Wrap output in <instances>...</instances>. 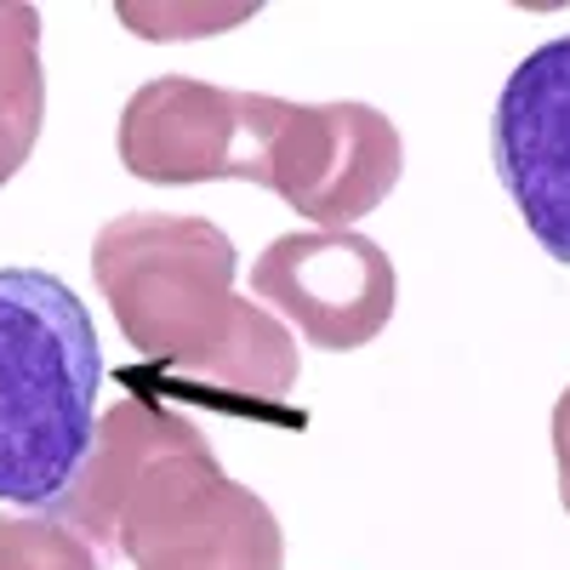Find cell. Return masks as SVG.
Listing matches in <instances>:
<instances>
[{"label":"cell","mask_w":570,"mask_h":570,"mask_svg":"<svg viewBox=\"0 0 570 570\" xmlns=\"http://www.w3.org/2000/svg\"><path fill=\"white\" fill-rule=\"evenodd\" d=\"M0 570H104L69 525L52 513H0Z\"/></svg>","instance_id":"obj_10"},{"label":"cell","mask_w":570,"mask_h":570,"mask_svg":"<svg viewBox=\"0 0 570 570\" xmlns=\"http://www.w3.org/2000/svg\"><path fill=\"white\" fill-rule=\"evenodd\" d=\"M98 331L46 268H0V502L52 508L98 428Z\"/></svg>","instance_id":"obj_2"},{"label":"cell","mask_w":570,"mask_h":570,"mask_svg":"<svg viewBox=\"0 0 570 570\" xmlns=\"http://www.w3.org/2000/svg\"><path fill=\"white\" fill-rule=\"evenodd\" d=\"M195 440H206V434L195 422H183L177 411H166L155 400H120L98 416L75 480L58 491V502L46 513H52L58 525H69L91 553L115 548L120 502L142 480V468H149L155 456H166V451H177V445H195Z\"/></svg>","instance_id":"obj_8"},{"label":"cell","mask_w":570,"mask_h":570,"mask_svg":"<svg viewBox=\"0 0 570 570\" xmlns=\"http://www.w3.org/2000/svg\"><path fill=\"white\" fill-rule=\"evenodd\" d=\"M268 131H274L268 91H228L212 80L160 75L142 80L120 109V166L160 188L217 183V177H240L263 188Z\"/></svg>","instance_id":"obj_4"},{"label":"cell","mask_w":570,"mask_h":570,"mask_svg":"<svg viewBox=\"0 0 570 570\" xmlns=\"http://www.w3.org/2000/svg\"><path fill=\"white\" fill-rule=\"evenodd\" d=\"M252 292L285 314L308 343L348 354L394 320V263L354 228H303L279 234L252 263Z\"/></svg>","instance_id":"obj_6"},{"label":"cell","mask_w":570,"mask_h":570,"mask_svg":"<svg viewBox=\"0 0 570 570\" xmlns=\"http://www.w3.org/2000/svg\"><path fill=\"white\" fill-rule=\"evenodd\" d=\"M553 462H559V502L570 513V389L553 405Z\"/></svg>","instance_id":"obj_12"},{"label":"cell","mask_w":570,"mask_h":570,"mask_svg":"<svg viewBox=\"0 0 570 570\" xmlns=\"http://www.w3.org/2000/svg\"><path fill=\"white\" fill-rule=\"evenodd\" d=\"M120 18L131 29H142L149 40H188V29H223V23H240L252 18V7H212V12H171V7H120Z\"/></svg>","instance_id":"obj_11"},{"label":"cell","mask_w":570,"mask_h":570,"mask_svg":"<svg viewBox=\"0 0 570 570\" xmlns=\"http://www.w3.org/2000/svg\"><path fill=\"white\" fill-rule=\"evenodd\" d=\"M234 240L206 217L126 212L91 240V274L126 343L206 405H279L297 383V343L234 292Z\"/></svg>","instance_id":"obj_1"},{"label":"cell","mask_w":570,"mask_h":570,"mask_svg":"<svg viewBox=\"0 0 570 570\" xmlns=\"http://www.w3.org/2000/svg\"><path fill=\"white\" fill-rule=\"evenodd\" d=\"M115 553L137 570H279L285 537L274 508L195 440L142 468L115 519Z\"/></svg>","instance_id":"obj_3"},{"label":"cell","mask_w":570,"mask_h":570,"mask_svg":"<svg viewBox=\"0 0 570 570\" xmlns=\"http://www.w3.org/2000/svg\"><path fill=\"white\" fill-rule=\"evenodd\" d=\"M46 120V69H40V12L0 7V188H7Z\"/></svg>","instance_id":"obj_9"},{"label":"cell","mask_w":570,"mask_h":570,"mask_svg":"<svg viewBox=\"0 0 570 570\" xmlns=\"http://www.w3.org/2000/svg\"><path fill=\"white\" fill-rule=\"evenodd\" d=\"M491 155L537 246L570 268V35L519 63L491 115Z\"/></svg>","instance_id":"obj_7"},{"label":"cell","mask_w":570,"mask_h":570,"mask_svg":"<svg viewBox=\"0 0 570 570\" xmlns=\"http://www.w3.org/2000/svg\"><path fill=\"white\" fill-rule=\"evenodd\" d=\"M400 166L405 149L383 109L274 98L263 188H274L297 217L320 228H348L394 195Z\"/></svg>","instance_id":"obj_5"}]
</instances>
